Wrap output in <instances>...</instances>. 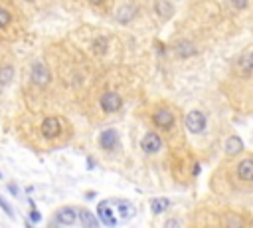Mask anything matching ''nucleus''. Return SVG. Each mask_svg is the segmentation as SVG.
<instances>
[{"label": "nucleus", "instance_id": "7", "mask_svg": "<svg viewBox=\"0 0 253 228\" xmlns=\"http://www.w3.org/2000/svg\"><path fill=\"white\" fill-rule=\"evenodd\" d=\"M99 145L103 147L105 151H113L119 145V135L115 129H105L103 133L99 135Z\"/></svg>", "mask_w": 253, "mask_h": 228}, {"label": "nucleus", "instance_id": "15", "mask_svg": "<svg viewBox=\"0 0 253 228\" xmlns=\"http://www.w3.org/2000/svg\"><path fill=\"white\" fill-rule=\"evenodd\" d=\"M135 14H137V8L131 6V4H125V6L117 12V20H119L121 24H129V22L135 18Z\"/></svg>", "mask_w": 253, "mask_h": 228}, {"label": "nucleus", "instance_id": "16", "mask_svg": "<svg viewBox=\"0 0 253 228\" xmlns=\"http://www.w3.org/2000/svg\"><path fill=\"white\" fill-rule=\"evenodd\" d=\"M155 8H157L161 18H172V14H174V6L170 2H166V0H157Z\"/></svg>", "mask_w": 253, "mask_h": 228}, {"label": "nucleus", "instance_id": "19", "mask_svg": "<svg viewBox=\"0 0 253 228\" xmlns=\"http://www.w3.org/2000/svg\"><path fill=\"white\" fill-rule=\"evenodd\" d=\"M79 218H81V222H83L85 226H89V228H95V226H97V218H95L89 210H81V212H79Z\"/></svg>", "mask_w": 253, "mask_h": 228}, {"label": "nucleus", "instance_id": "26", "mask_svg": "<svg viewBox=\"0 0 253 228\" xmlns=\"http://www.w3.org/2000/svg\"><path fill=\"white\" fill-rule=\"evenodd\" d=\"M24 2H32V0H24Z\"/></svg>", "mask_w": 253, "mask_h": 228}, {"label": "nucleus", "instance_id": "20", "mask_svg": "<svg viewBox=\"0 0 253 228\" xmlns=\"http://www.w3.org/2000/svg\"><path fill=\"white\" fill-rule=\"evenodd\" d=\"M10 20H12L10 12L4 10V8H0V28H6V26L10 24Z\"/></svg>", "mask_w": 253, "mask_h": 228}, {"label": "nucleus", "instance_id": "3", "mask_svg": "<svg viewBox=\"0 0 253 228\" xmlns=\"http://www.w3.org/2000/svg\"><path fill=\"white\" fill-rule=\"evenodd\" d=\"M121 105H123V100L115 91H107V94H103V98H101V109L105 113H115L121 109Z\"/></svg>", "mask_w": 253, "mask_h": 228}, {"label": "nucleus", "instance_id": "13", "mask_svg": "<svg viewBox=\"0 0 253 228\" xmlns=\"http://www.w3.org/2000/svg\"><path fill=\"white\" fill-rule=\"evenodd\" d=\"M243 151V141L239 139L237 135H231L230 139L226 141V155L233 157V155H239Z\"/></svg>", "mask_w": 253, "mask_h": 228}, {"label": "nucleus", "instance_id": "5", "mask_svg": "<svg viewBox=\"0 0 253 228\" xmlns=\"http://www.w3.org/2000/svg\"><path fill=\"white\" fill-rule=\"evenodd\" d=\"M30 77H32V81H34L36 85H47V83H49V79H52V74H49V70H47L44 64L36 62V64L32 66Z\"/></svg>", "mask_w": 253, "mask_h": 228}, {"label": "nucleus", "instance_id": "18", "mask_svg": "<svg viewBox=\"0 0 253 228\" xmlns=\"http://www.w3.org/2000/svg\"><path fill=\"white\" fill-rule=\"evenodd\" d=\"M14 77V68L12 66H4L0 70V85H8Z\"/></svg>", "mask_w": 253, "mask_h": 228}, {"label": "nucleus", "instance_id": "21", "mask_svg": "<svg viewBox=\"0 0 253 228\" xmlns=\"http://www.w3.org/2000/svg\"><path fill=\"white\" fill-rule=\"evenodd\" d=\"M93 50H95V54H103L107 50V42L105 40H97V44L93 46Z\"/></svg>", "mask_w": 253, "mask_h": 228}, {"label": "nucleus", "instance_id": "10", "mask_svg": "<svg viewBox=\"0 0 253 228\" xmlns=\"http://www.w3.org/2000/svg\"><path fill=\"white\" fill-rule=\"evenodd\" d=\"M113 206H115V212L119 214V220H129V218H133L135 212H137L135 206H133L129 201H115Z\"/></svg>", "mask_w": 253, "mask_h": 228}, {"label": "nucleus", "instance_id": "9", "mask_svg": "<svg viewBox=\"0 0 253 228\" xmlns=\"http://www.w3.org/2000/svg\"><path fill=\"white\" fill-rule=\"evenodd\" d=\"M153 121H155V125L161 127V129H170V127L174 125V115H172L170 109H159V111L155 113Z\"/></svg>", "mask_w": 253, "mask_h": 228}, {"label": "nucleus", "instance_id": "22", "mask_svg": "<svg viewBox=\"0 0 253 228\" xmlns=\"http://www.w3.org/2000/svg\"><path fill=\"white\" fill-rule=\"evenodd\" d=\"M231 4L237 8V10H243V8H247V4H249V0H231Z\"/></svg>", "mask_w": 253, "mask_h": 228}, {"label": "nucleus", "instance_id": "4", "mask_svg": "<svg viewBox=\"0 0 253 228\" xmlns=\"http://www.w3.org/2000/svg\"><path fill=\"white\" fill-rule=\"evenodd\" d=\"M62 133V123L58 117H46L42 123V135L46 139H56V137Z\"/></svg>", "mask_w": 253, "mask_h": 228}, {"label": "nucleus", "instance_id": "27", "mask_svg": "<svg viewBox=\"0 0 253 228\" xmlns=\"http://www.w3.org/2000/svg\"><path fill=\"white\" fill-rule=\"evenodd\" d=\"M0 177H2V175H0Z\"/></svg>", "mask_w": 253, "mask_h": 228}, {"label": "nucleus", "instance_id": "25", "mask_svg": "<svg viewBox=\"0 0 253 228\" xmlns=\"http://www.w3.org/2000/svg\"><path fill=\"white\" fill-rule=\"evenodd\" d=\"M89 2H91V4H95V6H99V4H103L105 0H89Z\"/></svg>", "mask_w": 253, "mask_h": 228}, {"label": "nucleus", "instance_id": "24", "mask_svg": "<svg viewBox=\"0 0 253 228\" xmlns=\"http://www.w3.org/2000/svg\"><path fill=\"white\" fill-rule=\"evenodd\" d=\"M166 226H180V222H178V220H168Z\"/></svg>", "mask_w": 253, "mask_h": 228}, {"label": "nucleus", "instance_id": "2", "mask_svg": "<svg viewBox=\"0 0 253 228\" xmlns=\"http://www.w3.org/2000/svg\"><path fill=\"white\" fill-rule=\"evenodd\" d=\"M97 214H99V220L103 222L105 226H115V224L119 222V218L115 216V210H113V201H103V203H99Z\"/></svg>", "mask_w": 253, "mask_h": 228}, {"label": "nucleus", "instance_id": "8", "mask_svg": "<svg viewBox=\"0 0 253 228\" xmlns=\"http://www.w3.org/2000/svg\"><path fill=\"white\" fill-rule=\"evenodd\" d=\"M237 72L241 77H249L253 74V52H245L237 60Z\"/></svg>", "mask_w": 253, "mask_h": 228}, {"label": "nucleus", "instance_id": "14", "mask_svg": "<svg viewBox=\"0 0 253 228\" xmlns=\"http://www.w3.org/2000/svg\"><path fill=\"white\" fill-rule=\"evenodd\" d=\"M174 54L178 56V58H190V56H194L196 54V48H194V44L192 42H178L176 46H174Z\"/></svg>", "mask_w": 253, "mask_h": 228}, {"label": "nucleus", "instance_id": "12", "mask_svg": "<svg viewBox=\"0 0 253 228\" xmlns=\"http://www.w3.org/2000/svg\"><path fill=\"white\" fill-rule=\"evenodd\" d=\"M237 177L245 182H251L253 180V159H243L239 165H237Z\"/></svg>", "mask_w": 253, "mask_h": 228}, {"label": "nucleus", "instance_id": "6", "mask_svg": "<svg viewBox=\"0 0 253 228\" xmlns=\"http://www.w3.org/2000/svg\"><path fill=\"white\" fill-rule=\"evenodd\" d=\"M140 147L144 153H159L162 149V141H161V137L157 133H146L142 137V141H140Z\"/></svg>", "mask_w": 253, "mask_h": 228}, {"label": "nucleus", "instance_id": "17", "mask_svg": "<svg viewBox=\"0 0 253 228\" xmlns=\"http://www.w3.org/2000/svg\"><path fill=\"white\" fill-rule=\"evenodd\" d=\"M170 206V203H168V199H153L150 201V210H153L155 214H162V212H166V208Z\"/></svg>", "mask_w": 253, "mask_h": 228}, {"label": "nucleus", "instance_id": "1", "mask_svg": "<svg viewBox=\"0 0 253 228\" xmlns=\"http://www.w3.org/2000/svg\"><path fill=\"white\" fill-rule=\"evenodd\" d=\"M206 125H208V119H206V115L202 111H190L186 115V129L190 133H194V135L202 133L206 129Z\"/></svg>", "mask_w": 253, "mask_h": 228}, {"label": "nucleus", "instance_id": "11", "mask_svg": "<svg viewBox=\"0 0 253 228\" xmlns=\"http://www.w3.org/2000/svg\"><path fill=\"white\" fill-rule=\"evenodd\" d=\"M75 218H77V212H75V208H69V206H66V208L58 210V214H56L54 222H56V224H64V226H71V224L75 222Z\"/></svg>", "mask_w": 253, "mask_h": 228}, {"label": "nucleus", "instance_id": "23", "mask_svg": "<svg viewBox=\"0 0 253 228\" xmlns=\"http://www.w3.org/2000/svg\"><path fill=\"white\" fill-rule=\"evenodd\" d=\"M0 206H2V210H4L8 216H12V208H10V204H8V203H6L2 197H0Z\"/></svg>", "mask_w": 253, "mask_h": 228}]
</instances>
